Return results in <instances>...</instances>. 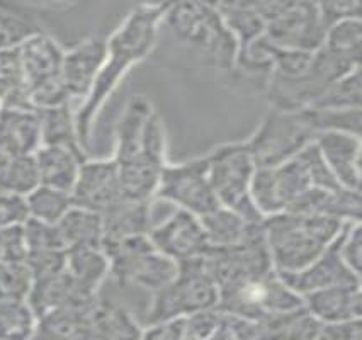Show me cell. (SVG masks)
Instances as JSON below:
<instances>
[{"label": "cell", "mask_w": 362, "mask_h": 340, "mask_svg": "<svg viewBox=\"0 0 362 340\" xmlns=\"http://www.w3.org/2000/svg\"><path fill=\"white\" fill-rule=\"evenodd\" d=\"M170 2L140 4L106 37V60L88 98L75 109V126L82 148L88 150L95 117L136 63L145 60L157 43L160 24Z\"/></svg>", "instance_id": "obj_1"}, {"label": "cell", "mask_w": 362, "mask_h": 340, "mask_svg": "<svg viewBox=\"0 0 362 340\" xmlns=\"http://www.w3.org/2000/svg\"><path fill=\"white\" fill-rule=\"evenodd\" d=\"M112 158L119 170L124 196L153 199L167 165V138L162 117L145 95H134L126 104L116 128Z\"/></svg>", "instance_id": "obj_2"}, {"label": "cell", "mask_w": 362, "mask_h": 340, "mask_svg": "<svg viewBox=\"0 0 362 340\" xmlns=\"http://www.w3.org/2000/svg\"><path fill=\"white\" fill-rule=\"evenodd\" d=\"M337 220L294 213L264 218L265 242L277 274H293L308 267L335 240L342 226Z\"/></svg>", "instance_id": "obj_3"}, {"label": "cell", "mask_w": 362, "mask_h": 340, "mask_svg": "<svg viewBox=\"0 0 362 340\" xmlns=\"http://www.w3.org/2000/svg\"><path fill=\"white\" fill-rule=\"evenodd\" d=\"M163 23L170 26L182 43L194 48L204 63L231 74L237 61L238 46L216 4L170 2Z\"/></svg>", "instance_id": "obj_4"}, {"label": "cell", "mask_w": 362, "mask_h": 340, "mask_svg": "<svg viewBox=\"0 0 362 340\" xmlns=\"http://www.w3.org/2000/svg\"><path fill=\"white\" fill-rule=\"evenodd\" d=\"M177 266L179 271L175 278L153 293L145 327L187 318L206 310H214L220 303V293L206 257L187 260Z\"/></svg>", "instance_id": "obj_5"}, {"label": "cell", "mask_w": 362, "mask_h": 340, "mask_svg": "<svg viewBox=\"0 0 362 340\" xmlns=\"http://www.w3.org/2000/svg\"><path fill=\"white\" fill-rule=\"evenodd\" d=\"M361 65L328 53L320 48L313 53L308 69L293 78L271 75L264 98L271 109L286 112H296L308 109L328 90V87Z\"/></svg>", "instance_id": "obj_6"}, {"label": "cell", "mask_w": 362, "mask_h": 340, "mask_svg": "<svg viewBox=\"0 0 362 340\" xmlns=\"http://www.w3.org/2000/svg\"><path fill=\"white\" fill-rule=\"evenodd\" d=\"M208 157L209 182L218 204L237 213L248 223H260L264 216L252 203V179L255 163L245 141L216 146Z\"/></svg>", "instance_id": "obj_7"}, {"label": "cell", "mask_w": 362, "mask_h": 340, "mask_svg": "<svg viewBox=\"0 0 362 340\" xmlns=\"http://www.w3.org/2000/svg\"><path fill=\"white\" fill-rule=\"evenodd\" d=\"M265 24V40L283 49L313 53L322 48L327 28L318 11V2L279 0L254 2Z\"/></svg>", "instance_id": "obj_8"}, {"label": "cell", "mask_w": 362, "mask_h": 340, "mask_svg": "<svg viewBox=\"0 0 362 340\" xmlns=\"http://www.w3.org/2000/svg\"><path fill=\"white\" fill-rule=\"evenodd\" d=\"M109 260V276L117 284L136 286L157 293L177 276L179 266L151 245L148 235L103 243Z\"/></svg>", "instance_id": "obj_9"}, {"label": "cell", "mask_w": 362, "mask_h": 340, "mask_svg": "<svg viewBox=\"0 0 362 340\" xmlns=\"http://www.w3.org/2000/svg\"><path fill=\"white\" fill-rule=\"evenodd\" d=\"M18 53L26 78L29 106L36 111H45L71 104L60 78L65 49L48 31L24 41Z\"/></svg>", "instance_id": "obj_10"}, {"label": "cell", "mask_w": 362, "mask_h": 340, "mask_svg": "<svg viewBox=\"0 0 362 340\" xmlns=\"http://www.w3.org/2000/svg\"><path fill=\"white\" fill-rule=\"evenodd\" d=\"M317 133L310 128L303 111L286 112L269 109L259 128L245 140L255 169L277 167L291 160L301 150L311 145Z\"/></svg>", "instance_id": "obj_11"}, {"label": "cell", "mask_w": 362, "mask_h": 340, "mask_svg": "<svg viewBox=\"0 0 362 340\" xmlns=\"http://www.w3.org/2000/svg\"><path fill=\"white\" fill-rule=\"evenodd\" d=\"M303 308L301 296L286 286L277 272L240 284L220 296L216 310L247 320L260 322L274 315Z\"/></svg>", "instance_id": "obj_12"}, {"label": "cell", "mask_w": 362, "mask_h": 340, "mask_svg": "<svg viewBox=\"0 0 362 340\" xmlns=\"http://www.w3.org/2000/svg\"><path fill=\"white\" fill-rule=\"evenodd\" d=\"M153 199L184 209L197 218L218 208L209 182L208 157H197L180 163H167L160 175Z\"/></svg>", "instance_id": "obj_13"}, {"label": "cell", "mask_w": 362, "mask_h": 340, "mask_svg": "<svg viewBox=\"0 0 362 340\" xmlns=\"http://www.w3.org/2000/svg\"><path fill=\"white\" fill-rule=\"evenodd\" d=\"M301 152L277 167L255 169L252 179V203L264 218L288 211L303 192L313 187Z\"/></svg>", "instance_id": "obj_14"}, {"label": "cell", "mask_w": 362, "mask_h": 340, "mask_svg": "<svg viewBox=\"0 0 362 340\" xmlns=\"http://www.w3.org/2000/svg\"><path fill=\"white\" fill-rule=\"evenodd\" d=\"M148 238L160 254L177 264L206 257L211 252L201 220L184 209H175L165 220L151 226Z\"/></svg>", "instance_id": "obj_15"}, {"label": "cell", "mask_w": 362, "mask_h": 340, "mask_svg": "<svg viewBox=\"0 0 362 340\" xmlns=\"http://www.w3.org/2000/svg\"><path fill=\"white\" fill-rule=\"evenodd\" d=\"M71 204L103 216L124 197L115 158H98L82 163L77 182L70 192Z\"/></svg>", "instance_id": "obj_16"}, {"label": "cell", "mask_w": 362, "mask_h": 340, "mask_svg": "<svg viewBox=\"0 0 362 340\" xmlns=\"http://www.w3.org/2000/svg\"><path fill=\"white\" fill-rule=\"evenodd\" d=\"M104 60L106 37L103 36L86 37L63 53L60 78L75 109L90 94Z\"/></svg>", "instance_id": "obj_17"}, {"label": "cell", "mask_w": 362, "mask_h": 340, "mask_svg": "<svg viewBox=\"0 0 362 340\" xmlns=\"http://www.w3.org/2000/svg\"><path fill=\"white\" fill-rule=\"evenodd\" d=\"M344 226L335 240L330 243V247L317 260H313L308 267H305L300 272H293V274H279L286 286L293 289L298 296L303 298L310 293L334 286H362L361 276H357L344 262L342 255H340Z\"/></svg>", "instance_id": "obj_18"}, {"label": "cell", "mask_w": 362, "mask_h": 340, "mask_svg": "<svg viewBox=\"0 0 362 340\" xmlns=\"http://www.w3.org/2000/svg\"><path fill=\"white\" fill-rule=\"evenodd\" d=\"M315 145L340 187L362 192L361 136L347 133H320Z\"/></svg>", "instance_id": "obj_19"}, {"label": "cell", "mask_w": 362, "mask_h": 340, "mask_svg": "<svg viewBox=\"0 0 362 340\" xmlns=\"http://www.w3.org/2000/svg\"><path fill=\"white\" fill-rule=\"evenodd\" d=\"M362 192L349 189L311 187L298 197L284 213L305 216H323L340 223H361Z\"/></svg>", "instance_id": "obj_20"}, {"label": "cell", "mask_w": 362, "mask_h": 340, "mask_svg": "<svg viewBox=\"0 0 362 340\" xmlns=\"http://www.w3.org/2000/svg\"><path fill=\"white\" fill-rule=\"evenodd\" d=\"M41 146L40 112L31 107L0 109V152L6 157L35 155Z\"/></svg>", "instance_id": "obj_21"}, {"label": "cell", "mask_w": 362, "mask_h": 340, "mask_svg": "<svg viewBox=\"0 0 362 340\" xmlns=\"http://www.w3.org/2000/svg\"><path fill=\"white\" fill-rule=\"evenodd\" d=\"M308 313L322 323L361 320L362 286H334L301 298Z\"/></svg>", "instance_id": "obj_22"}, {"label": "cell", "mask_w": 362, "mask_h": 340, "mask_svg": "<svg viewBox=\"0 0 362 340\" xmlns=\"http://www.w3.org/2000/svg\"><path fill=\"white\" fill-rule=\"evenodd\" d=\"M153 199H132L123 197L109 211L103 215L104 240L117 242L138 235H148L151 230V218H153Z\"/></svg>", "instance_id": "obj_23"}, {"label": "cell", "mask_w": 362, "mask_h": 340, "mask_svg": "<svg viewBox=\"0 0 362 340\" xmlns=\"http://www.w3.org/2000/svg\"><path fill=\"white\" fill-rule=\"evenodd\" d=\"M95 305V303H94ZM92 306L52 310L37 318L31 340H90L95 335Z\"/></svg>", "instance_id": "obj_24"}, {"label": "cell", "mask_w": 362, "mask_h": 340, "mask_svg": "<svg viewBox=\"0 0 362 340\" xmlns=\"http://www.w3.org/2000/svg\"><path fill=\"white\" fill-rule=\"evenodd\" d=\"M45 7L0 0V52L19 48L29 37L45 33L46 28L40 16Z\"/></svg>", "instance_id": "obj_25"}, {"label": "cell", "mask_w": 362, "mask_h": 340, "mask_svg": "<svg viewBox=\"0 0 362 340\" xmlns=\"http://www.w3.org/2000/svg\"><path fill=\"white\" fill-rule=\"evenodd\" d=\"M35 160L37 175H40V186L70 194L77 182L80 167L87 160V155H78L62 146L41 145L35 153Z\"/></svg>", "instance_id": "obj_26"}, {"label": "cell", "mask_w": 362, "mask_h": 340, "mask_svg": "<svg viewBox=\"0 0 362 340\" xmlns=\"http://www.w3.org/2000/svg\"><path fill=\"white\" fill-rule=\"evenodd\" d=\"M95 335L104 340H141L143 327L124 306L99 300L92 308Z\"/></svg>", "instance_id": "obj_27"}, {"label": "cell", "mask_w": 362, "mask_h": 340, "mask_svg": "<svg viewBox=\"0 0 362 340\" xmlns=\"http://www.w3.org/2000/svg\"><path fill=\"white\" fill-rule=\"evenodd\" d=\"M65 249L74 247H103V216L87 209L71 206L57 225Z\"/></svg>", "instance_id": "obj_28"}, {"label": "cell", "mask_w": 362, "mask_h": 340, "mask_svg": "<svg viewBox=\"0 0 362 340\" xmlns=\"http://www.w3.org/2000/svg\"><path fill=\"white\" fill-rule=\"evenodd\" d=\"M40 112L41 121V145L62 146L78 155H86L82 148L75 126V107L65 104L60 107L45 109Z\"/></svg>", "instance_id": "obj_29"}, {"label": "cell", "mask_w": 362, "mask_h": 340, "mask_svg": "<svg viewBox=\"0 0 362 340\" xmlns=\"http://www.w3.org/2000/svg\"><path fill=\"white\" fill-rule=\"evenodd\" d=\"M65 271L78 284L98 295L100 284L109 276V260L103 247H74L66 249Z\"/></svg>", "instance_id": "obj_30"}, {"label": "cell", "mask_w": 362, "mask_h": 340, "mask_svg": "<svg viewBox=\"0 0 362 340\" xmlns=\"http://www.w3.org/2000/svg\"><path fill=\"white\" fill-rule=\"evenodd\" d=\"M216 7L237 41L238 52L264 36L265 24L254 2H221L216 4Z\"/></svg>", "instance_id": "obj_31"}, {"label": "cell", "mask_w": 362, "mask_h": 340, "mask_svg": "<svg viewBox=\"0 0 362 340\" xmlns=\"http://www.w3.org/2000/svg\"><path fill=\"white\" fill-rule=\"evenodd\" d=\"M199 220L211 249H230V247L238 245L250 225L237 213L223 206L214 208L213 211L206 213Z\"/></svg>", "instance_id": "obj_32"}, {"label": "cell", "mask_w": 362, "mask_h": 340, "mask_svg": "<svg viewBox=\"0 0 362 340\" xmlns=\"http://www.w3.org/2000/svg\"><path fill=\"white\" fill-rule=\"evenodd\" d=\"M12 107H31L18 48L0 52V109Z\"/></svg>", "instance_id": "obj_33"}, {"label": "cell", "mask_w": 362, "mask_h": 340, "mask_svg": "<svg viewBox=\"0 0 362 340\" xmlns=\"http://www.w3.org/2000/svg\"><path fill=\"white\" fill-rule=\"evenodd\" d=\"M40 186L35 155L11 157L0 169V194L26 197Z\"/></svg>", "instance_id": "obj_34"}, {"label": "cell", "mask_w": 362, "mask_h": 340, "mask_svg": "<svg viewBox=\"0 0 362 340\" xmlns=\"http://www.w3.org/2000/svg\"><path fill=\"white\" fill-rule=\"evenodd\" d=\"M37 317L28 300H0V340H31Z\"/></svg>", "instance_id": "obj_35"}, {"label": "cell", "mask_w": 362, "mask_h": 340, "mask_svg": "<svg viewBox=\"0 0 362 340\" xmlns=\"http://www.w3.org/2000/svg\"><path fill=\"white\" fill-rule=\"evenodd\" d=\"M29 220L41 221L46 225H58L63 216L74 206L69 192L37 186L31 194L24 197Z\"/></svg>", "instance_id": "obj_36"}, {"label": "cell", "mask_w": 362, "mask_h": 340, "mask_svg": "<svg viewBox=\"0 0 362 340\" xmlns=\"http://www.w3.org/2000/svg\"><path fill=\"white\" fill-rule=\"evenodd\" d=\"M322 48L335 57L361 65L362 19H345L328 28Z\"/></svg>", "instance_id": "obj_37"}, {"label": "cell", "mask_w": 362, "mask_h": 340, "mask_svg": "<svg viewBox=\"0 0 362 340\" xmlns=\"http://www.w3.org/2000/svg\"><path fill=\"white\" fill-rule=\"evenodd\" d=\"M310 128L315 133H347L361 136L362 111L361 109H347V111H334V109H303Z\"/></svg>", "instance_id": "obj_38"}, {"label": "cell", "mask_w": 362, "mask_h": 340, "mask_svg": "<svg viewBox=\"0 0 362 340\" xmlns=\"http://www.w3.org/2000/svg\"><path fill=\"white\" fill-rule=\"evenodd\" d=\"M362 78L361 66L352 70L342 78H339L334 86L328 87V90L318 102L311 107L317 109H334V111H347V109H361L362 104Z\"/></svg>", "instance_id": "obj_39"}, {"label": "cell", "mask_w": 362, "mask_h": 340, "mask_svg": "<svg viewBox=\"0 0 362 340\" xmlns=\"http://www.w3.org/2000/svg\"><path fill=\"white\" fill-rule=\"evenodd\" d=\"M33 276L24 262L0 264V300H28Z\"/></svg>", "instance_id": "obj_40"}, {"label": "cell", "mask_w": 362, "mask_h": 340, "mask_svg": "<svg viewBox=\"0 0 362 340\" xmlns=\"http://www.w3.org/2000/svg\"><path fill=\"white\" fill-rule=\"evenodd\" d=\"M24 240H26L29 252H46V250H66L63 245L57 225H46L36 220H26L23 225Z\"/></svg>", "instance_id": "obj_41"}, {"label": "cell", "mask_w": 362, "mask_h": 340, "mask_svg": "<svg viewBox=\"0 0 362 340\" xmlns=\"http://www.w3.org/2000/svg\"><path fill=\"white\" fill-rule=\"evenodd\" d=\"M323 323L305 310H294L289 313L284 327L283 340H318Z\"/></svg>", "instance_id": "obj_42"}, {"label": "cell", "mask_w": 362, "mask_h": 340, "mask_svg": "<svg viewBox=\"0 0 362 340\" xmlns=\"http://www.w3.org/2000/svg\"><path fill=\"white\" fill-rule=\"evenodd\" d=\"M26 257L28 247L23 225L0 230V264L24 262Z\"/></svg>", "instance_id": "obj_43"}, {"label": "cell", "mask_w": 362, "mask_h": 340, "mask_svg": "<svg viewBox=\"0 0 362 340\" xmlns=\"http://www.w3.org/2000/svg\"><path fill=\"white\" fill-rule=\"evenodd\" d=\"M340 255L344 262L361 276L362 272V226L361 223H347L344 226Z\"/></svg>", "instance_id": "obj_44"}, {"label": "cell", "mask_w": 362, "mask_h": 340, "mask_svg": "<svg viewBox=\"0 0 362 340\" xmlns=\"http://www.w3.org/2000/svg\"><path fill=\"white\" fill-rule=\"evenodd\" d=\"M318 11L327 29L345 19H362V4L357 0H351V2L349 0L347 2H339V0L318 2Z\"/></svg>", "instance_id": "obj_45"}, {"label": "cell", "mask_w": 362, "mask_h": 340, "mask_svg": "<svg viewBox=\"0 0 362 340\" xmlns=\"http://www.w3.org/2000/svg\"><path fill=\"white\" fill-rule=\"evenodd\" d=\"M28 220L26 201L23 197L0 194V230L24 225Z\"/></svg>", "instance_id": "obj_46"}, {"label": "cell", "mask_w": 362, "mask_h": 340, "mask_svg": "<svg viewBox=\"0 0 362 340\" xmlns=\"http://www.w3.org/2000/svg\"><path fill=\"white\" fill-rule=\"evenodd\" d=\"M318 340H362L361 320L323 323Z\"/></svg>", "instance_id": "obj_47"}, {"label": "cell", "mask_w": 362, "mask_h": 340, "mask_svg": "<svg viewBox=\"0 0 362 340\" xmlns=\"http://www.w3.org/2000/svg\"><path fill=\"white\" fill-rule=\"evenodd\" d=\"M141 340H186L184 337V318L146 325L143 329Z\"/></svg>", "instance_id": "obj_48"}, {"label": "cell", "mask_w": 362, "mask_h": 340, "mask_svg": "<svg viewBox=\"0 0 362 340\" xmlns=\"http://www.w3.org/2000/svg\"><path fill=\"white\" fill-rule=\"evenodd\" d=\"M7 158H9V157H6V155H4L2 152H0V169H2V167H4V163L7 162Z\"/></svg>", "instance_id": "obj_49"}, {"label": "cell", "mask_w": 362, "mask_h": 340, "mask_svg": "<svg viewBox=\"0 0 362 340\" xmlns=\"http://www.w3.org/2000/svg\"><path fill=\"white\" fill-rule=\"evenodd\" d=\"M90 340H104V339H100V337H98V335H94V337H92Z\"/></svg>", "instance_id": "obj_50"}]
</instances>
